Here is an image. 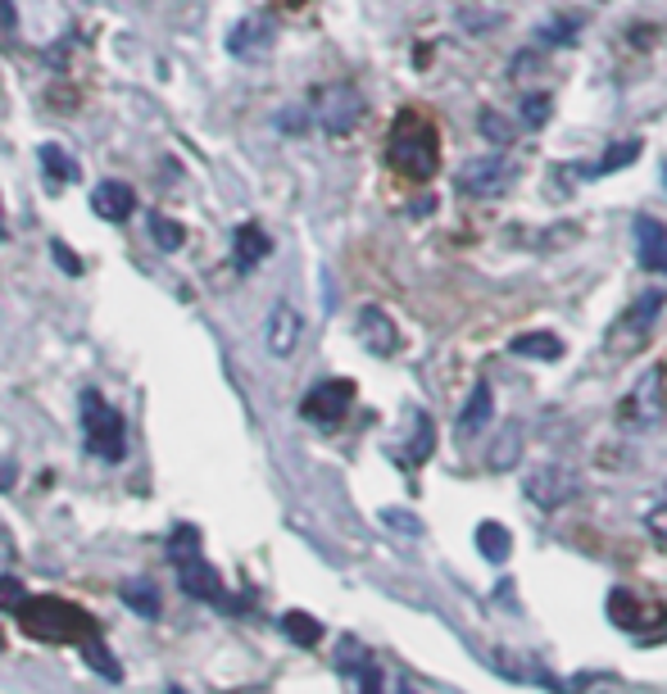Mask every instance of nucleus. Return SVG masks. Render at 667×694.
<instances>
[{
	"label": "nucleus",
	"mask_w": 667,
	"mask_h": 694,
	"mask_svg": "<svg viewBox=\"0 0 667 694\" xmlns=\"http://www.w3.org/2000/svg\"><path fill=\"white\" fill-rule=\"evenodd\" d=\"M387 160L395 173L427 182V177L441 168V141H436L431 123L418 114H400L391 127V141H387Z\"/></svg>",
	"instance_id": "f257e3e1"
},
{
	"label": "nucleus",
	"mask_w": 667,
	"mask_h": 694,
	"mask_svg": "<svg viewBox=\"0 0 667 694\" xmlns=\"http://www.w3.org/2000/svg\"><path fill=\"white\" fill-rule=\"evenodd\" d=\"M18 627L28 631L33 640H50V645H78L83 635L96 631V622L83 613V608H73L55 595H41V600H23L18 608Z\"/></svg>",
	"instance_id": "f03ea898"
},
{
	"label": "nucleus",
	"mask_w": 667,
	"mask_h": 694,
	"mask_svg": "<svg viewBox=\"0 0 667 694\" xmlns=\"http://www.w3.org/2000/svg\"><path fill=\"white\" fill-rule=\"evenodd\" d=\"M663 418H667V368L654 364L640 373V381L618 404V422L627 431H654V427H663Z\"/></svg>",
	"instance_id": "7ed1b4c3"
},
{
	"label": "nucleus",
	"mask_w": 667,
	"mask_h": 694,
	"mask_svg": "<svg viewBox=\"0 0 667 694\" xmlns=\"http://www.w3.org/2000/svg\"><path fill=\"white\" fill-rule=\"evenodd\" d=\"M83 436H87V450L96 458H110L118 463L123 450H127V436H123V418L114 414V408L100 400L96 391L83 395Z\"/></svg>",
	"instance_id": "20e7f679"
},
{
	"label": "nucleus",
	"mask_w": 667,
	"mask_h": 694,
	"mask_svg": "<svg viewBox=\"0 0 667 694\" xmlns=\"http://www.w3.org/2000/svg\"><path fill=\"white\" fill-rule=\"evenodd\" d=\"M350 404H354V381L337 377V381H323V386H314V391L300 400V414L310 418V422H323V427H331V422H341V414H345Z\"/></svg>",
	"instance_id": "39448f33"
},
{
	"label": "nucleus",
	"mask_w": 667,
	"mask_h": 694,
	"mask_svg": "<svg viewBox=\"0 0 667 694\" xmlns=\"http://www.w3.org/2000/svg\"><path fill=\"white\" fill-rule=\"evenodd\" d=\"M358 118H364V96H358L354 87H327V91H323V100H318V123L327 127L331 137L354 133Z\"/></svg>",
	"instance_id": "423d86ee"
},
{
	"label": "nucleus",
	"mask_w": 667,
	"mask_h": 694,
	"mask_svg": "<svg viewBox=\"0 0 667 694\" xmlns=\"http://www.w3.org/2000/svg\"><path fill=\"white\" fill-rule=\"evenodd\" d=\"M300 331H304V318H300V308L291 300H277L268 308V318H264V345L273 358H291L295 345H300Z\"/></svg>",
	"instance_id": "0eeeda50"
},
{
	"label": "nucleus",
	"mask_w": 667,
	"mask_h": 694,
	"mask_svg": "<svg viewBox=\"0 0 667 694\" xmlns=\"http://www.w3.org/2000/svg\"><path fill=\"white\" fill-rule=\"evenodd\" d=\"M508 187H513V168L504 160H495V154L458 168V191H468V195H500Z\"/></svg>",
	"instance_id": "6e6552de"
},
{
	"label": "nucleus",
	"mask_w": 667,
	"mask_h": 694,
	"mask_svg": "<svg viewBox=\"0 0 667 694\" xmlns=\"http://www.w3.org/2000/svg\"><path fill=\"white\" fill-rule=\"evenodd\" d=\"M354 337L364 341L377 358H387V354H395V350H400V331H395V323H391L387 308H377V304L358 308V318H354Z\"/></svg>",
	"instance_id": "1a4fd4ad"
},
{
	"label": "nucleus",
	"mask_w": 667,
	"mask_h": 694,
	"mask_svg": "<svg viewBox=\"0 0 667 694\" xmlns=\"http://www.w3.org/2000/svg\"><path fill=\"white\" fill-rule=\"evenodd\" d=\"M577 491H581V481L568 468H541L527 477V495L545 508H558L563 500H577Z\"/></svg>",
	"instance_id": "9d476101"
},
{
	"label": "nucleus",
	"mask_w": 667,
	"mask_h": 694,
	"mask_svg": "<svg viewBox=\"0 0 667 694\" xmlns=\"http://www.w3.org/2000/svg\"><path fill=\"white\" fill-rule=\"evenodd\" d=\"M635 254H640V268L667 273V227L650 214L635 218Z\"/></svg>",
	"instance_id": "9b49d317"
},
{
	"label": "nucleus",
	"mask_w": 667,
	"mask_h": 694,
	"mask_svg": "<svg viewBox=\"0 0 667 694\" xmlns=\"http://www.w3.org/2000/svg\"><path fill=\"white\" fill-rule=\"evenodd\" d=\"M667 300H663V291H645L631 308H627V318L613 327V345H622V341H635V337H645V331L654 327V318H658V308H663Z\"/></svg>",
	"instance_id": "f8f14e48"
},
{
	"label": "nucleus",
	"mask_w": 667,
	"mask_h": 694,
	"mask_svg": "<svg viewBox=\"0 0 667 694\" xmlns=\"http://www.w3.org/2000/svg\"><path fill=\"white\" fill-rule=\"evenodd\" d=\"M91 210L105 218V223H123V218H133V210H137V191L127 187V182H100L96 191H91Z\"/></svg>",
	"instance_id": "ddd939ff"
},
{
	"label": "nucleus",
	"mask_w": 667,
	"mask_h": 694,
	"mask_svg": "<svg viewBox=\"0 0 667 694\" xmlns=\"http://www.w3.org/2000/svg\"><path fill=\"white\" fill-rule=\"evenodd\" d=\"M183 590H187V595H196V600H204V604H223V581H218V572L200 554L183 558Z\"/></svg>",
	"instance_id": "4468645a"
},
{
	"label": "nucleus",
	"mask_w": 667,
	"mask_h": 694,
	"mask_svg": "<svg viewBox=\"0 0 667 694\" xmlns=\"http://www.w3.org/2000/svg\"><path fill=\"white\" fill-rule=\"evenodd\" d=\"M268 41H273V23L268 18H241L232 28V37H227V50L241 55V60H254L260 50H268Z\"/></svg>",
	"instance_id": "2eb2a0df"
},
{
	"label": "nucleus",
	"mask_w": 667,
	"mask_h": 694,
	"mask_svg": "<svg viewBox=\"0 0 667 694\" xmlns=\"http://www.w3.org/2000/svg\"><path fill=\"white\" fill-rule=\"evenodd\" d=\"M268 250H273V241L264 237V227L260 223H246V227H237V241H232V260H237V268L241 273H250L260 260H268Z\"/></svg>",
	"instance_id": "dca6fc26"
},
{
	"label": "nucleus",
	"mask_w": 667,
	"mask_h": 694,
	"mask_svg": "<svg viewBox=\"0 0 667 694\" xmlns=\"http://www.w3.org/2000/svg\"><path fill=\"white\" fill-rule=\"evenodd\" d=\"M486 422H495L491 391H486V386H473V395H468V404H464V414H458V431H464V436H477Z\"/></svg>",
	"instance_id": "f3484780"
},
{
	"label": "nucleus",
	"mask_w": 667,
	"mask_h": 694,
	"mask_svg": "<svg viewBox=\"0 0 667 694\" xmlns=\"http://www.w3.org/2000/svg\"><path fill=\"white\" fill-rule=\"evenodd\" d=\"M513 354H518V358H541V364H554V358L563 354V341L554 337V331H527V337L513 341Z\"/></svg>",
	"instance_id": "a211bd4d"
},
{
	"label": "nucleus",
	"mask_w": 667,
	"mask_h": 694,
	"mask_svg": "<svg viewBox=\"0 0 667 694\" xmlns=\"http://www.w3.org/2000/svg\"><path fill=\"white\" fill-rule=\"evenodd\" d=\"M477 550H481V558L504 563V558L513 554V535H508L500 522H481V527H477Z\"/></svg>",
	"instance_id": "6ab92c4d"
},
{
	"label": "nucleus",
	"mask_w": 667,
	"mask_h": 694,
	"mask_svg": "<svg viewBox=\"0 0 667 694\" xmlns=\"http://www.w3.org/2000/svg\"><path fill=\"white\" fill-rule=\"evenodd\" d=\"M608 617H613L618 627H627V631L645 627V608H640V600H631L627 590H613V595H608Z\"/></svg>",
	"instance_id": "aec40b11"
},
{
	"label": "nucleus",
	"mask_w": 667,
	"mask_h": 694,
	"mask_svg": "<svg viewBox=\"0 0 667 694\" xmlns=\"http://www.w3.org/2000/svg\"><path fill=\"white\" fill-rule=\"evenodd\" d=\"M281 631H287L295 645H304V649H314L318 640H323V622H318V617H310V613H287V617H281Z\"/></svg>",
	"instance_id": "412c9836"
},
{
	"label": "nucleus",
	"mask_w": 667,
	"mask_h": 694,
	"mask_svg": "<svg viewBox=\"0 0 667 694\" xmlns=\"http://www.w3.org/2000/svg\"><path fill=\"white\" fill-rule=\"evenodd\" d=\"M146 231H150V241H155L160 250H177L187 241V227L177 223V218H168V214H150L146 218Z\"/></svg>",
	"instance_id": "4be33fe9"
},
{
	"label": "nucleus",
	"mask_w": 667,
	"mask_h": 694,
	"mask_svg": "<svg viewBox=\"0 0 667 694\" xmlns=\"http://www.w3.org/2000/svg\"><path fill=\"white\" fill-rule=\"evenodd\" d=\"M37 160H41V168L55 177V182H73V177H78V164L68 160V150L64 146H55V141H46L41 150H37Z\"/></svg>",
	"instance_id": "5701e85b"
},
{
	"label": "nucleus",
	"mask_w": 667,
	"mask_h": 694,
	"mask_svg": "<svg viewBox=\"0 0 667 694\" xmlns=\"http://www.w3.org/2000/svg\"><path fill=\"white\" fill-rule=\"evenodd\" d=\"M78 645H83L87 663L96 667V672H100V677H105V681H118V663H114V654L105 649V640H100V635L91 631V635H83V640H78Z\"/></svg>",
	"instance_id": "b1692460"
},
{
	"label": "nucleus",
	"mask_w": 667,
	"mask_h": 694,
	"mask_svg": "<svg viewBox=\"0 0 667 694\" xmlns=\"http://www.w3.org/2000/svg\"><path fill=\"white\" fill-rule=\"evenodd\" d=\"M640 154V141H618V146H608L604 154H600V164L595 168H586V177H600V173H618V168H627L631 160Z\"/></svg>",
	"instance_id": "393cba45"
},
{
	"label": "nucleus",
	"mask_w": 667,
	"mask_h": 694,
	"mask_svg": "<svg viewBox=\"0 0 667 694\" xmlns=\"http://www.w3.org/2000/svg\"><path fill=\"white\" fill-rule=\"evenodd\" d=\"M123 604L141 613V617H155L160 613V595H155V585H146V581H127L123 585Z\"/></svg>",
	"instance_id": "a878e982"
},
{
	"label": "nucleus",
	"mask_w": 667,
	"mask_h": 694,
	"mask_svg": "<svg viewBox=\"0 0 667 694\" xmlns=\"http://www.w3.org/2000/svg\"><path fill=\"white\" fill-rule=\"evenodd\" d=\"M431 445H436V427H431V418L423 414V418H418V431H414V450H408V463H427Z\"/></svg>",
	"instance_id": "bb28decb"
},
{
	"label": "nucleus",
	"mask_w": 667,
	"mask_h": 694,
	"mask_svg": "<svg viewBox=\"0 0 667 694\" xmlns=\"http://www.w3.org/2000/svg\"><path fill=\"white\" fill-rule=\"evenodd\" d=\"M168 554L183 563V558H196L200 554V535H196V527H177V535L168 540Z\"/></svg>",
	"instance_id": "cd10ccee"
},
{
	"label": "nucleus",
	"mask_w": 667,
	"mask_h": 694,
	"mask_svg": "<svg viewBox=\"0 0 667 694\" xmlns=\"http://www.w3.org/2000/svg\"><path fill=\"white\" fill-rule=\"evenodd\" d=\"M481 137L491 141V146H508V141H513V133H508V118L486 110V114H481Z\"/></svg>",
	"instance_id": "c85d7f7f"
},
{
	"label": "nucleus",
	"mask_w": 667,
	"mask_h": 694,
	"mask_svg": "<svg viewBox=\"0 0 667 694\" xmlns=\"http://www.w3.org/2000/svg\"><path fill=\"white\" fill-rule=\"evenodd\" d=\"M23 600H28V590H23L18 577H0V608H23Z\"/></svg>",
	"instance_id": "c756f323"
},
{
	"label": "nucleus",
	"mask_w": 667,
	"mask_h": 694,
	"mask_svg": "<svg viewBox=\"0 0 667 694\" xmlns=\"http://www.w3.org/2000/svg\"><path fill=\"white\" fill-rule=\"evenodd\" d=\"M523 118H527L531 127H541V123L550 118V96H541V91L527 96V100H523Z\"/></svg>",
	"instance_id": "7c9ffc66"
},
{
	"label": "nucleus",
	"mask_w": 667,
	"mask_h": 694,
	"mask_svg": "<svg viewBox=\"0 0 667 694\" xmlns=\"http://www.w3.org/2000/svg\"><path fill=\"white\" fill-rule=\"evenodd\" d=\"M572 37H577V23L572 18H550L545 28H541V41H554V46L558 41H572Z\"/></svg>",
	"instance_id": "2f4dec72"
},
{
	"label": "nucleus",
	"mask_w": 667,
	"mask_h": 694,
	"mask_svg": "<svg viewBox=\"0 0 667 694\" xmlns=\"http://www.w3.org/2000/svg\"><path fill=\"white\" fill-rule=\"evenodd\" d=\"M50 260H55V264H60L68 277H78V273H83V260H78V254H73L64 241H50Z\"/></svg>",
	"instance_id": "473e14b6"
},
{
	"label": "nucleus",
	"mask_w": 667,
	"mask_h": 694,
	"mask_svg": "<svg viewBox=\"0 0 667 694\" xmlns=\"http://www.w3.org/2000/svg\"><path fill=\"white\" fill-rule=\"evenodd\" d=\"M358 690H364V694H381V677L373 672V667H364V672H358Z\"/></svg>",
	"instance_id": "72a5a7b5"
},
{
	"label": "nucleus",
	"mask_w": 667,
	"mask_h": 694,
	"mask_svg": "<svg viewBox=\"0 0 667 694\" xmlns=\"http://www.w3.org/2000/svg\"><path fill=\"white\" fill-rule=\"evenodd\" d=\"M18 481V472L10 468V463H0V491H10V485Z\"/></svg>",
	"instance_id": "f704fd0d"
},
{
	"label": "nucleus",
	"mask_w": 667,
	"mask_h": 694,
	"mask_svg": "<svg viewBox=\"0 0 667 694\" xmlns=\"http://www.w3.org/2000/svg\"><path fill=\"white\" fill-rule=\"evenodd\" d=\"M0 241H5V218H0Z\"/></svg>",
	"instance_id": "c9c22d12"
},
{
	"label": "nucleus",
	"mask_w": 667,
	"mask_h": 694,
	"mask_svg": "<svg viewBox=\"0 0 667 694\" xmlns=\"http://www.w3.org/2000/svg\"><path fill=\"white\" fill-rule=\"evenodd\" d=\"M168 694H183V690H168Z\"/></svg>",
	"instance_id": "e433bc0d"
},
{
	"label": "nucleus",
	"mask_w": 667,
	"mask_h": 694,
	"mask_svg": "<svg viewBox=\"0 0 667 694\" xmlns=\"http://www.w3.org/2000/svg\"><path fill=\"white\" fill-rule=\"evenodd\" d=\"M0 10H5V0H0Z\"/></svg>",
	"instance_id": "4c0bfd02"
},
{
	"label": "nucleus",
	"mask_w": 667,
	"mask_h": 694,
	"mask_svg": "<svg viewBox=\"0 0 667 694\" xmlns=\"http://www.w3.org/2000/svg\"><path fill=\"white\" fill-rule=\"evenodd\" d=\"M0 535H5V531H0Z\"/></svg>",
	"instance_id": "58836bf2"
}]
</instances>
